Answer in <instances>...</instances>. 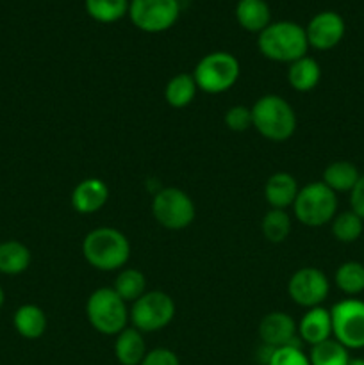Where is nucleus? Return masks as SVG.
<instances>
[{
	"instance_id": "nucleus-1",
	"label": "nucleus",
	"mask_w": 364,
	"mask_h": 365,
	"mask_svg": "<svg viewBox=\"0 0 364 365\" xmlns=\"http://www.w3.org/2000/svg\"><path fill=\"white\" fill-rule=\"evenodd\" d=\"M257 46L266 59L291 64L307 56L309 41L305 27L295 21L282 20L271 21L263 32L257 34Z\"/></svg>"
},
{
	"instance_id": "nucleus-2",
	"label": "nucleus",
	"mask_w": 364,
	"mask_h": 365,
	"mask_svg": "<svg viewBox=\"0 0 364 365\" xmlns=\"http://www.w3.org/2000/svg\"><path fill=\"white\" fill-rule=\"evenodd\" d=\"M86 262L98 271L121 269L131 257V242L118 228L98 227L82 241Z\"/></svg>"
},
{
	"instance_id": "nucleus-3",
	"label": "nucleus",
	"mask_w": 364,
	"mask_h": 365,
	"mask_svg": "<svg viewBox=\"0 0 364 365\" xmlns=\"http://www.w3.org/2000/svg\"><path fill=\"white\" fill-rule=\"evenodd\" d=\"M252 127L264 139L284 143L296 130V113L288 100L278 95H264L253 103Z\"/></svg>"
},
{
	"instance_id": "nucleus-4",
	"label": "nucleus",
	"mask_w": 364,
	"mask_h": 365,
	"mask_svg": "<svg viewBox=\"0 0 364 365\" xmlns=\"http://www.w3.org/2000/svg\"><path fill=\"white\" fill-rule=\"evenodd\" d=\"M86 316L93 330L102 335H118L127 328V303L114 292L113 287H100L89 294Z\"/></svg>"
},
{
	"instance_id": "nucleus-5",
	"label": "nucleus",
	"mask_w": 364,
	"mask_h": 365,
	"mask_svg": "<svg viewBox=\"0 0 364 365\" xmlns=\"http://www.w3.org/2000/svg\"><path fill=\"white\" fill-rule=\"evenodd\" d=\"M293 212L305 227H323L338 214V195L323 182H310L300 187L293 203Z\"/></svg>"
},
{
	"instance_id": "nucleus-6",
	"label": "nucleus",
	"mask_w": 364,
	"mask_h": 365,
	"mask_svg": "<svg viewBox=\"0 0 364 365\" xmlns=\"http://www.w3.org/2000/svg\"><path fill=\"white\" fill-rule=\"evenodd\" d=\"M239 73H241V66H239L236 56H232L231 52L218 50V52L207 53L196 63L195 70H193V78L203 93L220 95V93L234 88Z\"/></svg>"
},
{
	"instance_id": "nucleus-7",
	"label": "nucleus",
	"mask_w": 364,
	"mask_h": 365,
	"mask_svg": "<svg viewBox=\"0 0 364 365\" xmlns=\"http://www.w3.org/2000/svg\"><path fill=\"white\" fill-rule=\"evenodd\" d=\"M175 310V302L170 294L163 291H150L132 303L128 321L141 334H152L164 330L173 321Z\"/></svg>"
},
{
	"instance_id": "nucleus-8",
	"label": "nucleus",
	"mask_w": 364,
	"mask_h": 365,
	"mask_svg": "<svg viewBox=\"0 0 364 365\" xmlns=\"http://www.w3.org/2000/svg\"><path fill=\"white\" fill-rule=\"evenodd\" d=\"M152 214L166 230H184L195 221L196 209L191 196L178 187H164L153 196Z\"/></svg>"
},
{
	"instance_id": "nucleus-9",
	"label": "nucleus",
	"mask_w": 364,
	"mask_h": 365,
	"mask_svg": "<svg viewBox=\"0 0 364 365\" xmlns=\"http://www.w3.org/2000/svg\"><path fill=\"white\" fill-rule=\"evenodd\" d=\"M181 16L178 0H131L128 18L136 29L148 34H159L177 24Z\"/></svg>"
},
{
	"instance_id": "nucleus-10",
	"label": "nucleus",
	"mask_w": 364,
	"mask_h": 365,
	"mask_svg": "<svg viewBox=\"0 0 364 365\" xmlns=\"http://www.w3.org/2000/svg\"><path fill=\"white\" fill-rule=\"evenodd\" d=\"M332 337L346 349L364 348V302L346 298L330 310Z\"/></svg>"
},
{
	"instance_id": "nucleus-11",
	"label": "nucleus",
	"mask_w": 364,
	"mask_h": 365,
	"mask_svg": "<svg viewBox=\"0 0 364 365\" xmlns=\"http://www.w3.org/2000/svg\"><path fill=\"white\" fill-rule=\"evenodd\" d=\"M330 292L327 274L318 267H302L288 282V294L296 305L303 309L321 307Z\"/></svg>"
},
{
	"instance_id": "nucleus-12",
	"label": "nucleus",
	"mask_w": 364,
	"mask_h": 365,
	"mask_svg": "<svg viewBox=\"0 0 364 365\" xmlns=\"http://www.w3.org/2000/svg\"><path fill=\"white\" fill-rule=\"evenodd\" d=\"M345 20L335 11H321L305 25L309 46L314 50H332L345 38Z\"/></svg>"
},
{
	"instance_id": "nucleus-13",
	"label": "nucleus",
	"mask_w": 364,
	"mask_h": 365,
	"mask_svg": "<svg viewBox=\"0 0 364 365\" xmlns=\"http://www.w3.org/2000/svg\"><path fill=\"white\" fill-rule=\"evenodd\" d=\"M259 337L263 344L271 349L282 346H302L298 337V324L285 312L266 314L259 324Z\"/></svg>"
},
{
	"instance_id": "nucleus-14",
	"label": "nucleus",
	"mask_w": 364,
	"mask_h": 365,
	"mask_svg": "<svg viewBox=\"0 0 364 365\" xmlns=\"http://www.w3.org/2000/svg\"><path fill=\"white\" fill-rule=\"evenodd\" d=\"M109 200V187L100 178H84L71 192V207L79 214H95Z\"/></svg>"
},
{
	"instance_id": "nucleus-15",
	"label": "nucleus",
	"mask_w": 364,
	"mask_h": 365,
	"mask_svg": "<svg viewBox=\"0 0 364 365\" xmlns=\"http://www.w3.org/2000/svg\"><path fill=\"white\" fill-rule=\"evenodd\" d=\"M298 337L302 342H307L310 348L332 339L330 310L323 309V307L307 309L298 323Z\"/></svg>"
},
{
	"instance_id": "nucleus-16",
	"label": "nucleus",
	"mask_w": 364,
	"mask_h": 365,
	"mask_svg": "<svg viewBox=\"0 0 364 365\" xmlns=\"http://www.w3.org/2000/svg\"><path fill=\"white\" fill-rule=\"evenodd\" d=\"M298 191L300 187L296 178L285 171L273 173L264 184V198L271 209L285 210L288 207H293Z\"/></svg>"
},
{
	"instance_id": "nucleus-17",
	"label": "nucleus",
	"mask_w": 364,
	"mask_h": 365,
	"mask_svg": "<svg viewBox=\"0 0 364 365\" xmlns=\"http://www.w3.org/2000/svg\"><path fill=\"white\" fill-rule=\"evenodd\" d=\"M236 20L246 32L259 34L271 24V11L266 0H238Z\"/></svg>"
},
{
	"instance_id": "nucleus-18",
	"label": "nucleus",
	"mask_w": 364,
	"mask_h": 365,
	"mask_svg": "<svg viewBox=\"0 0 364 365\" xmlns=\"http://www.w3.org/2000/svg\"><path fill=\"white\" fill-rule=\"evenodd\" d=\"M114 355L121 365H139L143 362L146 355V346L143 334L139 330L132 328H125L116 335V342H114Z\"/></svg>"
},
{
	"instance_id": "nucleus-19",
	"label": "nucleus",
	"mask_w": 364,
	"mask_h": 365,
	"mask_svg": "<svg viewBox=\"0 0 364 365\" xmlns=\"http://www.w3.org/2000/svg\"><path fill=\"white\" fill-rule=\"evenodd\" d=\"M31 250L20 241L0 242V273L7 277H16L25 273L31 266Z\"/></svg>"
},
{
	"instance_id": "nucleus-20",
	"label": "nucleus",
	"mask_w": 364,
	"mask_h": 365,
	"mask_svg": "<svg viewBox=\"0 0 364 365\" xmlns=\"http://www.w3.org/2000/svg\"><path fill=\"white\" fill-rule=\"evenodd\" d=\"M321 78V68L316 59L309 56H303L302 59L295 61L289 64L288 70V82L295 91L307 93L313 91Z\"/></svg>"
},
{
	"instance_id": "nucleus-21",
	"label": "nucleus",
	"mask_w": 364,
	"mask_h": 365,
	"mask_svg": "<svg viewBox=\"0 0 364 365\" xmlns=\"http://www.w3.org/2000/svg\"><path fill=\"white\" fill-rule=\"evenodd\" d=\"M14 330L21 335L24 339L29 341H34L39 339L46 330V316L43 312V309H39L38 305H21L20 309L14 312L13 317Z\"/></svg>"
},
{
	"instance_id": "nucleus-22",
	"label": "nucleus",
	"mask_w": 364,
	"mask_h": 365,
	"mask_svg": "<svg viewBox=\"0 0 364 365\" xmlns=\"http://www.w3.org/2000/svg\"><path fill=\"white\" fill-rule=\"evenodd\" d=\"M360 173L357 166L348 160H335V163L328 164L323 171V184L330 187L332 191L338 192H350L353 185L359 180Z\"/></svg>"
},
{
	"instance_id": "nucleus-23",
	"label": "nucleus",
	"mask_w": 364,
	"mask_h": 365,
	"mask_svg": "<svg viewBox=\"0 0 364 365\" xmlns=\"http://www.w3.org/2000/svg\"><path fill=\"white\" fill-rule=\"evenodd\" d=\"M198 86H196L193 73H178L168 81L164 88V100L173 109H184L195 100Z\"/></svg>"
},
{
	"instance_id": "nucleus-24",
	"label": "nucleus",
	"mask_w": 364,
	"mask_h": 365,
	"mask_svg": "<svg viewBox=\"0 0 364 365\" xmlns=\"http://www.w3.org/2000/svg\"><path fill=\"white\" fill-rule=\"evenodd\" d=\"M131 0H84L86 13L98 24H116L128 14Z\"/></svg>"
},
{
	"instance_id": "nucleus-25",
	"label": "nucleus",
	"mask_w": 364,
	"mask_h": 365,
	"mask_svg": "<svg viewBox=\"0 0 364 365\" xmlns=\"http://www.w3.org/2000/svg\"><path fill=\"white\" fill-rule=\"evenodd\" d=\"M113 289L125 303H134L146 292V278L139 269H121Z\"/></svg>"
},
{
	"instance_id": "nucleus-26",
	"label": "nucleus",
	"mask_w": 364,
	"mask_h": 365,
	"mask_svg": "<svg viewBox=\"0 0 364 365\" xmlns=\"http://www.w3.org/2000/svg\"><path fill=\"white\" fill-rule=\"evenodd\" d=\"M261 232L266 241L280 245L291 234V217L285 210L270 209L261 221Z\"/></svg>"
},
{
	"instance_id": "nucleus-27",
	"label": "nucleus",
	"mask_w": 364,
	"mask_h": 365,
	"mask_svg": "<svg viewBox=\"0 0 364 365\" xmlns=\"http://www.w3.org/2000/svg\"><path fill=\"white\" fill-rule=\"evenodd\" d=\"M334 282L346 296H357L364 292V264L350 260L341 264L334 274Z\"/></svg>"
},
{
	"instance_id": "nucleus-28",
	"label": "nucleus",
	"mask_w": 364,
	"mask_h": 365,
	"mask_svg": "<svg viewBox=\"0 0 364 365\" xmlns=\"http://www.w3.org/2000/svg\"><path fill=\"white\" fill-rule=\"evenodd\" d=\"M330 223L332 235L339 242H345V245L355 242L364 232V220H360L353 210H345V212L335 214Z\"/></svg>"
},
{
	"instance_id": "nucleus-29",
	"label": "nucleus",
	"mask_w": 364,
	"mask_h": 365,
	"mask_svg": "<svg viewBox=\"0 0 364 365\" xmlns=\"http://www.w3.org/2000/svg\"><path fill=\"white\" fill-rule=\"evenodd\" d=\"M310 365H348V349L335 339L320 342L310 348Z\"/></svg>"
},
{
	"instance_id": "nucleus-30",
	"label": "nucleus",
	"mask_w": 364,
	"mask_h": 365,
	"mask_svg": "<svg viewBox=\"0 0 364 365\" xmlns=\"http://www.w3.org/2000/svg\"><path fill=\"white\" fill-rule=\"evenodd\" d=\"M266 365H310L309 355H305L302 346H282L268 351Z\"/></svg>"
},
{
	"instance_id": "nucleus-31",
	"label": "nucleus",
	"mask_w": 364,
	"mask_h": 365,
	"mask_svg": "<svg viewBox=\"0 0 364 365\" xmlns=\"http://www.w3.org/2000/svg\"><path fill=\"white\" fill-rule=\"evenodd\" d=\"M225 125L232 132H245L252 127V109L246 106H232L225 113Z\"/></svg>"
},
{
	"instance_id": "nucleus-32",
	"label": "nucleus",
	"mask_w": 364,
	"mask_h": 365,
	"mask_svg": "<svg viewBox=\"0 0 364 365\" xmlns=\"http://www.w3.org/2000/svg\"><path fill=\"white\" fill-rule=\"evenodd\" d=\"M139 365H181V360L171 349L156 348L152 351H146L145 359Z\"/></svg>"
},
{
	"instance_id": "nucleus-33",
	"label": "nucleus",
	"mask_w": 364,
	"mask_h": 365,
	"mask_svg": "<svg viewBox=\"0 0 364 365\" xmlns=\"http://www.w3.org/2000/svg\"><path fill=\"white\" fill-rule=\"evenodd\" d=\"M350 207L360 220H364V173L360 175L357 184L353 185V189L350 191Z\"/></svg>"
},
{
	"instance_id": "nucleus-34",
	"label": "nucleus",
	"mask_w": 364,
	"mask_h": 365,
	"mask_svg": "<svg viewBox=\"0 0 364 365\" xmlns=\"http://www.w3.org/2000/svg\"><path fill=\"white\" fill-rule=\"evenodd\" d=\"M348 365H364V359H360V356H355V359H350L348 360Z\"/></svg>"
},
{
	"instance_id": "nucleus-35",
	"label": "nucleus",
	"mask_w": 364,
	"mask_h": 365,
	"mask_svg": "<svg viewBox=\"0 0 364 365\" xmlns=\"http://www.w3.org/2000/svg\"><path fill=\"white\" fill-rule=\"evenodd\" d=\"M4 302H6V292H4V289L0 287V309L4 307Z\"/></svg>"
},
{
	"instance_id": "nucleus-36",
	"label": "nucleus",
	"mask_w": 364,
	"mask_h": 365,
	"mask_svg": "<svg viewBox=\"0 0 364 365\" xmlns=\"http://www.w3.org/2000/svg\"><path fill=\"white\" fill-rule=\"evenodd\" d=\"M266 2H268V0H266Z\"/></svg>"
}]
</instances>
